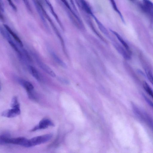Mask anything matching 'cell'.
Listing matches in <instances>:
<instances>
[{
  "mask_svg": "<svg viewBox=\"0 0 153 153\" xmlns=\"http://www.w3.org/2000/svg\"><path fill=\"white\" fill-rule=\"evenodd\" d=\"M24 2L27 9L30 12H31V6L28 0H22Z\"/></svg>",
  "mask_w": 153,
  "mask_h": 153,
  "instance_id": "cell-24",
  "label": "cell"
},
{
  "mask_svg": "<svg viewBox=\"0 0 153 153\" xmlns=\"http://www.w3.org/2000/svg\"><path fill=\"white\" fill-rule=\"evenodd\" d=\"M142 96L143 97H144V98L145 100V101L150 106H151L153 108V103L152 102V101H151L149 99L145 94H143Z\"/></svg>",
  "mask_w": 153,
  "mask_h": 153,
  "instance_id": "cell-23",
  "label": "cell"
},
{
  "mask_svg": "<svg viewBox=\"0 0 153 153\" xmlns=\"http://www.w3.org/2000/svg\"><path fill=\"white\" fill-rule=\"evenodd\" d=\"M8 41L11 46L17 53L21 59H23L22 54L16 44H15L11 39L8 40Z\"/></svg>",
  "mask_w": 153,
  "mask_h": 153,
  "instance_id": "cell-16",
  "label": "cell"
},
{
  "mask_svg": "<svg viewBox=\"0 0 153 153\" xmlns=\"http://www.w3.org/2000/svg\"><path fill=\"white\" fill-rule=\"evenodd\" d=\"M9 143L22 146L28 147L29 140L23 137L8 138L5 141V144Z\"/></svg>",
  "mask_w": 153,
  "mask_h": 153,
  "instance_id": "cell-3",
  "label": "cell"
},
{
  "mask_svg": "<svg viewBox=\"0 0 153 153\" xmlns=\"http://www.w3.org/2000/svg\"><path fill=\"white\" fill-rule=\"evenodd\" d=\"M143 88L147 93L153 99V91L149 85L146 81L143 82Z\"/></svg>",
  "mask_w": 153,
  "mask_h": 153,
  "instance_id": "cell-17",
  "label": "cell"
},
{
  "mask_svg": "<svg viewBox=\"0 0 153 153\" xmlns=\"http://www.w3.org/2000/svg\"><path fill=\"white\" fill-rule=\"evenodd\" d=\"M9 134L4 133L0 135V143L1 145L5 144V142L6 140L10 137Z\"/></svg>",
  "mask_w": 153,
  "mask_h": 153,
  "instance_id": "cell-21",
  "label": "cell"
},
{
  "mask_svg": "<svg viewBox=\"0 0 153 153\" xmlns=\"http://www.w3.org/2000/svg\"><path fill=\"white\" fill-rule=\"evenodd\" d=\"M113 44L117 51L125 59L129 60L131 59V55L124 48H123L117 43L115 42Z\"/></svg>",
  "mask_w": 153,
  "mask_h": 153,
  "instance_id": "cell-8",
  "label": "cell"
},
{
  "mask_svg": "<svg viewBox=\"0 0 153 153\" xmlns=\"http://www.w3.org/2000/svg\"><path fill=\"white\" fill-rule=\"evenodd\" d=\"M142 7L144 11L153 20V3L150 0H143Z\"/></svg>",
  "mask_w": 153,
  "mask_h": 153,
  "instance_id": "cell-6",
  "label": "cell"
},
{
  "mask_svg": "<svg viewBox=\"0 0 153 153\" xmlns=\"http://www.w3.org/2000/svg\"><path fill=\"white\" fill-rule=\"evenodd\" d=\"M29 68L32 76L38 81L39 82H42V77L37 69L32 66H30L29 67Z\"/></svg>",
  "mask_w": 153,
  "mask_h": 153,
  "instance_id": "cell-13",
  "label": "cell"
},
{
  "mask_svg": "<svg viewBox=\"0 0 153 153\" xmlns=\"http://www.w3.org/2000/svg\"><path fill=\"white\" fill-rule=\"evenodd\" d=\"M10 106L12 108H20V104L16 97H13L11 100Z\"/></svg>",
  "mask_w": 153,
  "mask_h": 153,
  "instance_id": "cell-19",
  "label": "cell"
},
{
  "mask_svg": "<svg viewBox=\"0 0 153 153\" xmlns=\"http://www.w3.org/2000/svg\"><path fill=\"white\" fill-rule=\"evenodd\" d=\"M39 5L40 6V7L41 8V9L43 13L44 16L47 19H48V21L51 24V26H52V28L53 30L54 31L55 33H56L57 36H58L60 41H63L64 40L62 38V36H61V35L59 31L58 30L56 27L55 25L52 20L51 19L49 16L48 15V14H47L46 11L45 10L43 7L42 4L39 2Z\"/></svg>",
  "mask_w": 153,
  "mask_h": 153,
  "instance_id": "cell-5",
  "label": "cell"
},
{
  "mask_svg": "<svg viewBox=\"0 0 153 153\" xmlns=\"http://www.w3.org/2000/svg\"><path fill=\"white\" fill-rule=\"evenodd\" d=\"M111 31L112 33L117 37V39L121 43L125 49L131 55V49L127 43L123 40L122 37L117 32L112 30H111Z\"/></svg>",
  "mask_w": 153,
  "mask_h": 153,
  "instance_id": "cell-14",
  "label": "cell"
},
{
  "mask_svg": "<svg viewBox=\"0 0 153 153\" xmlns=\"http://www.w3.org/2000/svg\"><path fill=\"white\" fill-rule=\"evenodd\" d=\"M54 126V124L51 120L48 118H44L39 122L37 125L32 129L31 131H34L39 129H44L49 126Z\"/></svg>",
  "mask_w": 153,
  "mask_h": 153,
  "instance_id": "cell-4",
  "label": "cell"
},
{
  "mask_svg": "<svg viewBox=\"0 0 153 153\" xmlns=\"http://www.w3.org/2000/svg\"><path fill=\"white\" fill-rule=\"evenodd\" d=\"M66 7H68L69 5L66 0H60Z\"/></svg>",
  "mask_w": 153,
  "mask_h": 153,
  "instance_id": "cell-28",
  "label": "cell"
},
{
  "mask_svg": "<svg viewBox=\"0 0 153 153\" xmlns=\"http://www.w3.org/2000/svg\"><path fill=\"white\" fill-rule=\"evenodd\" d=\"M17 80L19 83L26 90L27 94L33 91L34 86L31 82L19 78Z\"/></svg>",
  "mask_w": 153,
  "mask_h": 153,
  "instance_id": "cell-9",
  "label": "cell"
},
{
  "mask_svg": "<svg viewBox=\"0 0 153 153\" xmlns=\"http://www.w3.org/2000/svg\"><path fill=\"white\" fill-rule=\"evenodd\" d=\"M57 79L59 82L64 84H68L69 83L68 79L62 77H58Z\"/></svg>",
  "mask_w": 153,
  "mask_h": 153,
  "instance_id": "cell-22",
  "label": "cell"
},
{
  "mask_svg": "<svg viewBox=\"0 0 153 153\" xmlns=\"http://www.w3.org/2000/svg\"><path fill=\"white\" fill-rule=\"evenodd\" d=\"M0 32L2 36L5 39H7V41L11 39L10 35V33L6 29L5 30L4 28L1 27L0 28Z\"/></svg>",
  "mask_w": 153,
  "mask_h": 153,
  "instance_id": "cell-18",
  "label": "cell"
},
{
  "mask_svg": "<svg viewBox=\"0 0 153 153\" xmlns=\"http://www.w3.org/2000/svg\"><path fill=\"white\" fill-rule=\"evenodd\" d=\"M9 3V5L15 11L17 10L15 4H13L11 0H7Z\"/></svg>",
  "mask_w": 153,
  "mask_h": 153,
  "instance_id": "cell-25",
  "label": "cell"
},
{
  "mask_svg": "<svg viewBox=\"0 0 153 153\" xmlns=\"http://www.w3.org/2000/svg\"><path fill=\"white\" fill-rule=\"evenodd\" d=\"M79 7L87 13H91V10L85 0H75Z\"/></svg>",
  "mask_w": 153,
  "mask_h": 153,
  "instance_id": "cell-12",
  "label": "cell"
},
{
  "mask_svg": "<svg viewBox=\"0 0 153 153\" xmlns=\"http://www.w3.org/2000/svg\"><path fill=\"white\" fill-rule=\"evenodd\" d=\"M23 51L24 53L26 56L27 59L30 61H31L32 59H31V57L28 54V52L25 49L23 50Z\"/></svg>",
  "mask_w": 153,
  "mask_h": 153,
  "instance_id": "cell-26",
  "label": "cell"
},
{
  "mask_svg": "<svg viewBox=\"0 0 153 153\" xmlns=\"http://www.w3.org/2000/svg\"><path fill=\"white\" fill-rule=\"evenodd\" d=\"M4 26L5 28L7 30L10 34L13 37L15 41L19 45L22 47L23 46V43L18 36L7 25H4Z\"/></svg>",
  "mask_w": 153,
  "mask_h": 153,
  "instance_id": "cell-11",
  "label": "cell"
},
{
  "mask_svg": "<svg viewBox=\"0 0 153 153\" xmlns=\"http://www.w3.org/2000/svg\"><path fill=\"white\" fill-rule=\"evenodd\" d=\"M51 134H48L33 137L29 140L28 147L39 145L49 140L52 137Z\"/></svg>",
  "mask_w": 153,
  "mask_h": 153,
  "instance_id": "cell-1",
  "label": "cell"
},
{
  "mask_svg": "<svg viewBox=\"0 0 153 153\" xmlns=\"http://www.w3.org/2000/svg\"><path fill=\"white\" fill-rule=\"evenodd\" d=\"M0 7L1 10L2 12H4V3L1 0H0Z\"/></svg>",
  "mask_w": 153,
  "mask_h": 153,
  "instance_id": "cell-27",
  "label": "cell"
},
{
  "mask_svg": "<svg viewBox=\"0 0 153 153\" xmlns=\"http://www.w3.org/2000/svg\"><path fill=\"white\" fill-rule=\"evenodd\" d=\"M50 53L54 61L61 66L64 68H67V65L65 63L56 55L55 52L49 49Z\"/></svg>",
  "mask_w": 153,
  "mask_h": 153,
  "instance_id": "cell-10",
  "label": "cell"
},
{
  "mask_svg": "<svg viewBox=\"0 0 153 153\" xmlns=\"http://www.w3.org/2000/svg\"><path fill=\"white\" fill-rule=\"evenodd\" d=\"M33 55L37 65L52 77H56V74L49 66L43 62L36 53H33Z\"/></svg>",
  "mask_w": 153,
  "mask_h": 153,
  "instance_id": "cell-2",
  "label": "cell"
},
{
  "mask_svg": "<svg viewBox=\"0 0 153 153\" xmlns=\"http://www.w3.org/2000/svg\"><path fill=\"white\" fill-rule=\"evenodd\" d=\"M145 71L149 81L153 85V74L152 71L149 69H145Z\"/></svg>",
  "mask_w": 153,
  "mask_h": 153,
  "instance_id": "cell-20",
  "label": "cell"
},
{
  "mask_svg": "<svg viewBox=\"0 0 153 153\" xmlns=\"http://www.w3.org/2000/svg\"></svg>",
  "mask_w": 153,
  "mask_h": 153,
  "instance_id": "cell-29",
  "label": "cell"
},
{
  "mask_svg": "<svg viewBox=\"0 0 153 153\" xmlns=\"http://www.w3.org/2000/svg\"><path fill=\"white\" fill-rule=\"evenodd\" d=\"M21 113L20 108H12L4 111L2 113L3 117L7 118H13L19 115Z\"/></svg>",
  "mask_w": 153,
  "mask_h": 153,
  "instance_id": "cell-7",
  "label": "cell"
},
{
  "mask_svg": "<svg viewBox=\"0 0 153 153\" xmlns=\"http://www.w3.org/2000/svg\"><path fill=\"white\" fill-rule=\"evenodd\" d=\"M44 1L46 2L50 10H51V11L52 14L53 15L54 17L55 18L56 21L58 22L60 27L62 30H63V27L62 25V24L59 19V18L58 17V16H57L56 13L54 11L53 7L50 2L49 0H44Z\"/></svg>",
  "mask_w": 153,
  "mask_h": 153,
  "instance_id": "cell-15",
  "label": "cell"
}]
</instances>
